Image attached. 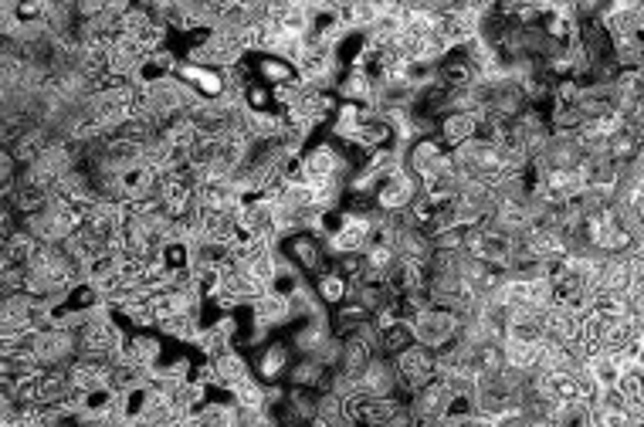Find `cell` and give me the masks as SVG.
Instances as JSON below:
<instances>
[{
  "label": "cell",
  "instance_id": "obj_1",
  "mask_svg": "<svg viewBox=\"0 0 644 427\" xmlns=\"http://www.w3.org/2000/svg\"><path fill=\"white\" fill-rule=\"evenodd\" d=\"M404 170L414 173L421 187L428 190L434 187V183H441V180L452 177V170H454L452 150H448L438 136H418L414 142L404 146Z\"/></svg>",
  "mask_w": 644,
  "mask_h": 427
},
{
  "label": "cell",
  "instance_id": "obj_2",
  "mask_svg": "<svg viewBox=\"0 0 644 427\" xmlns=\"http://www.w3.org/2000/svg\"><path fill=\"white\" fill-rule=\"evenodd\" d=\"M275 248H278V255H282L288 265H296L309 282L333 268V258H329V251H326V241H322L319 234H312V231L282 234L275 241Z\"/></svg>",
  "mask_w": 644,
  "mask_h": 427
},
{
  "label": "cell",
  "instance_id": "obj_3",
  "mask_svg": "<svg viewBox=\"0 0 644 427\" xmlns=\"http://www.w3.org/2000/svg\"><path fill=\"white\" fill-rule=\"evenodd\" d=\"M296 356L298 353L292 349V343H288L286 332H272L262 346H254V349L248 353L251 373H254V380L265 383V387H282L286 377H288V367H292V359H296Z\"/></svg>",
  "mask_w": 644,
  "mask_h": 427
},
{
  "label": "cell",
  "instance_id": "obj_4",
  "mask_svg": "<svg viewBox=\"0 0 644 427\" xmlns=\"http://www.w3.org/2000/svg\"><path fill=\"white\" fill-rule=\"evenodd\" d=\"M462 326L465 319L454 312V308H441V306H428L421 308L418 316L410 319V329H414V339L421 346H428L434 353H441L448 346L462 336Z\"/></svg>",
  "mask_w": 644,
  "mask_h": 427
},
{
  "label": "cell",
  "instance_id": "obj_5",
  "mask_svg": "<svg viewBox=\"0 0 644 427\" xmlns=\"http://www.w3.org/2000/svg\"><path fill=\"white\" fill-rule=\"evenodd\" d=\"M397 363V377H400V397L404 401H410L418 391H424L428 383H434L438 380V353L434 349H428V346L414 343L410 349H404V353L394 359Z\"/></svg>",
  "mask_w": 644,
  "mask_h": 427
},
{
  "label": "cell",
  "instance_id": "obj_6",
  "mask_svg": "<svg viewBox=\"0 0 644 427\" xmlns=\"http://www.w3.org/2000/svg\"><path fill=\"white\" fill-rule=\"evenodd\" d=\"M31 353L41 363V370H61L72 367L78 359V332L61 329V326H51V329H41L31 336Z\"/></svg>",
  "mask_w": 644,
  "mask_h": 427
},
{
  "label": "cell",
  "instance_id": "obj_7",
  "mask_svg": "<svg viewBox=\"0 0 644 427\" xmlns=\"http://www.w3.org/2000/svg\"><path fill=\"white\" fill-rule=\"evenodd\" d=\"M421 193H424V187L418 183V177H414V173H407L404 166H400L397 173H390V177H387L380 187H377V193H373V203H377V211H380V214H387V217H397V214L410 211Z\"/></svg>",
  "mask_w": 644,
  "mask_h": 427
},
{
  "label": "cell",
  "instance_id": "obj_8",
  "mask_svg": "<svg viewBox=\"0 0 644 427\" xmlns=\"http://www.w3.org/2000/svg\"><path fill=\"white\" fill-rule=\"evenodd\" d=\"M177 78L187 85L197 99H203V102H221V99L227 95V75L224 71H217V68H207V65L180 61Z\"/></svg>",
  "mask_w": 644,
  "mask_h": 427
},
{
  "label": "cell",
  "instance_id": "obj_9",
  "mask_svg": "<svg viewBox=\"0 0 644 427\" xmlns=\"http://www.w3.org/2000/svg\"><path fill=\"white\" fill-rule=\"evenodd\" d=\"M288 343H292V349H296L298 356L302 353H319V346L333 336V326H329V312L322 308V312H316V316H306V319H296L292 326L286 329Z\"/></svg>",
  "mask_w": 644,
  "mask_h": 427
},
{
  "label": "cell",
  "instance_id": "obj_10",
  "mask_svg": "<svg viewBox=\"0 0 644 427\" xmlns=\"http://www.w3.org/2000/svg\"><path fill=\"white\" fill-rule=\"evenodd\" d=\"M434 82L444 85L448 92H468L478 85V71L475 65L465 58L462 47H452L438 65H434Z\"/></svg>",
  "mask_w": 644,
  "mask_h": 427
},
{
  "label": "cell",
  "instance_id": "obj_11",
  "mask_svg": "<svg viewBox=\"0 0 644 427\" xmlns=\"http://www.w3.org/2000/svg\"><path fill=\"white\" fill-rule=\"evenodd\" d=\"M359 393H367V397H400V377H397V363L390 356H373L367 373L359 377Z\"/></svg>",
  "mask_w": 644,
  "mask_h": 427
},
{
  "label": "cell",
  "instance_id": "obj_12",
  "mask_svg": "<svg viewBox=\"0 0 644 427\" xmlns=\"http://www.w3.org/2000/svg\"><path fill=\"white\" fill-rule=\"evenodd\" d=\"M452 397H454L452 387H448L444 380H434V383H428L424 391L414 393L407 403H410V414L418 417V424H431V421H444Z\"/></svg>",
  "mask_w": 644,
  "mask_h": 427
},
{
  "label": "cell",
  "instance_id": "obj_13",
  "mask_svg": "<svg viewBox=\"0 0 644 427\" xmlns=\"http://www.w3.org/2000/svg\"><path fill=\"white\" fill-rule=\"evenodd\" d=\"M254 82L268 85V89H282V85H302L296 61H286L278 55H248Z\"/></svg>",
  "mask_w": 644,
  "mask_h": 427
},
{
  "label": "cell",
  "instance_id": "obj_14",
  "mask_svg": "<svg viewBox=\"0 0 644 427\" xmlns=\"http://www.w3.org/2000/svg\"><path fill=\"white\" fill-rule=\"evenodd\" d=\"M119 190H122V201L126 203L153 201L156 190H160V173H156L150 163H136L119 173Z\"/></svg>",
  "mask_w": 644,
  "mask_h": 427
},
{
  "label": "cell",
  "instance_id": "obj_15",
  "mask_svg": "<svg viewBox=\"0 0 644 427\" xmlns=\"http://www.w3.org/2000/svg\"><path fill=\"white\" fill-rule=\"evenodd\" d=\"M329 380H333V370L322 367L316 356L302 353V356H296V359H292V367H288L286 387H302V391L326 393L329 391Z\"/></svg>",
  "mask_w": 644,
  "mask_h": 427
},
{
  "label": "cell",
  "instance_id": "obj_16",
  "mask_svg": "<svg viewBox=\"0 0 644 427\" xmlns=\"http://www.w3.org/2000/svg\"><path fill=\"white\" fill-rule=\"evenodd\" d=\"M394 224H397V234H394L397 255L404 261H414V265H424V268H428L431 258H434V241H431V234H424L421 227L400 224V221H394Z\"/></svg>",
  "mask_w": 644,
  "mask_h": 427
},
{
  "label": "cell",
  "instance_id": "obj_17",
  "mask_svg": "<svg viewBox=\"0 0 644 427\" xmlns=\"http://www.w3.org/2000/svg\"><path fill=\"white\" fill-rule=\"evenodd\" d=\"M112 367H116V363H109V359H85V356H78L72 367H68V377H72L75 393H92V391L109 387V380H112Z\"/></svg>",
  "mask_w": 644,
  "mask_h": 427
},
{
  "label": "cell",
  "instance_id": "obj_18",
  "mask_svg": "<svg viewBox=\"0 0 644 427\" xmlns=\"http://www.w3.org/2000/svg\"><path fill=\"white\" fill-rule=\"evenodd\" d=\"M251 312H254V319L262 322L268 332H286L288 326H292V298L278 296L272 288L251 306Z\"/></svg>",
  "mask_w": 644,
  "mask_h": 427
},
{
  "label": "cell",
  "instance_id": "obj_19",
  "mask_svg": "<svg viewBox=\"0 0 644 427\" xmlns=\"http://www.w3.org/2000/svg\"><path fill=\"white\" fill-rule=\"evenodd\" d=\"M478 126H482V116L478 112H448V116L438 122V140L448 146V150H458L478 136Z\"/></svg>",
  "mask_w": 644,
  "mask_h": 427
},
{
  "label": "cell",
  "instance_id": "obj_20",
  "mask_svg": "<svg viewBox=\"0 0 644 427\" xmlns=\"http://www.w3.org/2000/svg\"><path fill=\"white\" fill-rule=\"evenodd\" d=\"M336 95L339 102H357V106H370L373 102V78L367 68H343L339 78H336Z\"/></svg>",
  "mask_w": 644,
  "mask_h": 427
},
{
  "label": "cell",
  "instance_id": "obj_21",
  "mask_svg": "<svg viewBox=\"0 0 644 427\" xmlns=\"http://www.w3.org/2000/svg\"><path fill=\"white\" fill-rule=\"evenodd\" d=\"M211 363H214V373H217V387H224V391H234L244 380L254 377V373H251L248 353H241V349H227L224 356H217Z\"/></svg>",
  "mask_w": 644,
  "mask_h": 427
},
{
  "label": "cell",
  "instance_id": "obj_22",
  "mask_svg": "<svg viewBox=\"0 0 644 427\" xmlns=\"http://www.w3.org/2000/svg\"><path fill=\"white\" fill-rule=\"evenodd\" d=\"M367 322H373V312L367 306H359L357 298H347L343 306L329 312V326H333V336H339V339H349V336L363 329Z\"/></svg>",
  "mask_w": 644,
  "mask_h": 427
},
{
  "label": "cell",
  "instance_id": "obj_23",
  "mask_svg": "<svg viewBox=\"0 0 644 427\" xmlns=\"http://www.w3.org/2000/svg\"><path fill=\"white\" fill-rule=\"evenodd\" d=\"M312 292H316V298L322 302L326 312H333V308H339L353 296V285L336 272V268H329V272H322L319 278H312Z\"/></svg>",
  "mask_w": 644,
  "mask_h": 427
},
{
  "label": "cell",
  "instance_id": "obj_24",
  "mask_svg": "<svg viewBox=\"0 0 644 427\" xmlns=\"http://www.w3.org/2000/svg\"><path fill=\"white\" fill-rule=\"evenodd\" d=\"M580 326H584V319L573 316V312H566V308H560V306L546 308V343H553V346L576 343V339H580Z\"/></svg>",
  "mask_w": 644,
  "mask_h": 427
},
{
  "label": "cell",
  "instance_id": "obj_25",
  "mask_svg": "<svg viewBox=\"0 0 644 427\" xmlns=\"http://www.w3.org/2000/svg\"><path fill=\"white\" fill-rule=\"evenodd\" d=\"M634 288V268L628 255H618V258H608L604 265V275H600V288L597 292H618V296H631Z\"/></svg>",
  "mask_w": 644,
  "mask_h": 427
},
{
  "label": "cell",
  "instance_id": "obj_26",
  "mask_svg": "<svg viewBox=\"0 0 644 427\" xmlns=\"http://www.w3.org/2000/svg\"><path fill=\"white\" fill-rule=\"evenodd\" d=\"M502 346H505V367L536 373L539 359H543V346L546 343H515V339H505Z\"/></svg>",
  "mask_w": 644,
  "mask_h": 427
},
{
  "label": "cell",
  "instance_id": "obj_27",
  "mask_svg": "<svg viewBox=\"0 0 644 427\" xmlns=\"http://www.w3.org/2000/svg\"><path fill=\"white\" fill-rule=\"evenodd\" d=\"M414 343H418V339H414V329H410V322H394V326L380 329V346H377V353L397 359V356L404 353V349H410Z\"/></svg>",
  "mask_w": 644,
  "mask_h": 427
},
{
  "label": "cell",
  "instance_id": "obj_28",
  "mask_svg": "<svg viewBox=\"0 0 644 427\" xmlns=\"http://www.w3.org/2000/svg\"><path fill=\"white\" fill-rule=\"evenodd\" d=\"M244 109H248V112H278V109H275V92L262 82H251L248 89H244Z\"/></svg>",
  "mask_w": 644,
  "mask_h": 427
},
{
  "label": "cell",
  "instance_id": "obj_29",
  "mask_svg": "<svg viewBox=\"0 0 644 427\" xmlns=\"http://www.w3.org/2000/svg\"><path fill=\"white\" fill-rule=\"evenodd\" d=\"M590 424L594 427H638L634 424V417L628 414V407L624 411H608V407H590Z\"/></svg>",
  "mask_w": 644,
  "mask_h": 427
},
{
  "label": "cell",
  "instance_id": "obj_30",
  "mask_svg": "<svg viewBox=\"0 0 644 427\" xmlns=\"http://www.w3.org/2000/svg\"><path fill=\"white\" fill-rule=\"evenodd\" d=\"M618 387H620V393L628 397V403L641 401V397H644V370H638L634 363H631V367H624V370H620Z\"/></svg>",
  "mask_w": 644,
  "mask_h": 427
},
{
  "label": "cell",
  "instance_id": "obj_31",
  "mask_svg": "<svg viewBox=\"0 0 644 427\" xmlns=\"http://www.w3.org/2000/svg\"><path fill=\"white\" fill-rule=\"evenodd\" d=\"M597 407H608V411H624L628 407V397L620 393V387H604V391L597 393Z\"/></svg>",
  "mask_w": 644,
  "mask_h": 427
},
{
  "label": "cell",
  "instance_id": "obj_32",
  "mask_svg": "<svg viewBox=\"0 0 644 427\" xmlns=\"http://www.w3.org/2000/svg\"><path fill=\"white\" fill-rule=\"evenodd\" d=\"M628 302H631V316L638 322H644V288L641 292H631V296H628Z\"/></svg>",
  "mask_w": 644,
  "mask_h": 427
},
{
  "label": "cell",
  "instance_id": "obj_33",
  "mask_svg": "<svg viewBox=\"0 0 644 427\" xmlns=\"http://www.w3.org/2000/svg\"><path fill=\"white\" fill-rule=\"evenodd\" d=\"M634 367L644 370V343H641V349H638V356H634Z\"/></svg>",
  "mask_w": 644,
  "mask_h": 427
}]
</instances>
